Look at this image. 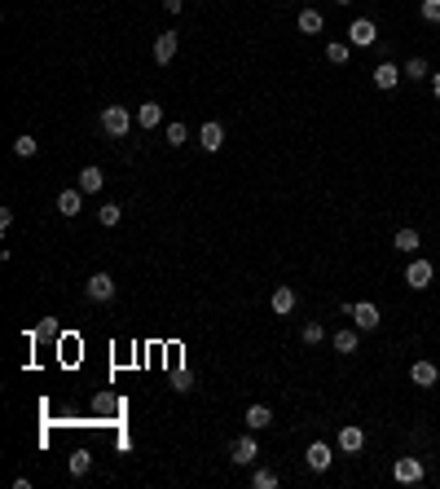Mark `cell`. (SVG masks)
Instances as JSON below:
<instances>
[{
    "label": "cell",
    "instance_id": "1",
    "mask_svg": "<svg viewBox=\"0 0 440 489\" xmlns=\"http://www.w3.org/2000/svg\"><path fill=\"white\" fill-rule=\"evenodd\" d=\"M128 128H133V111L128 106H101V133L106 137H128Z\"/></svg>",
    "mask_w": 440,
    "mask_h": 489
},
{
    "label": "cell",
    "instance_id": "2",
    "mask_svg": "<svg viewBox=\"0 0 440 489\" xmlns=\"http://www.w3.org/2000/svg\"><path fill=\"white\" fill-rule=\"evenodd\" d=\"M431 278H436L431 261H423V256H409V265H405V282H409V287H414V291H427Z\"/></svg>",
    "mask_w": 440,
    "mask_h": 489
},
{
    "label": "cell",
    "instance_id": "3",
    "mask_svg": "<svg viewBox=\"0 0 440 489\" xmlns=\"http://www.w3.org/2000/svg\"><path fill=\"white\" fill-rule=\"evenodd\" d=\"M392 476H396L401 485H419V480L427 476V468H423V458H396V463H392Z\"/></svg>",
    "mask_w": 440,
    "mask_h": 489
},
{
    "label": "cell",
    "instance_id": "4",
    "mask_svg": "<svg viewBox=\"0 0 440 489\" xmlns=\"http://www.w3.org/2000/svg\"><path fill=\"white\" fill-rule=\"evenodd\" d=\"M374 40H379V27H374L370 18H357L352 27H348V44H352V49H370Z\"/></svg>",
    "mask_w": 440,
    "mask_h": 489
},
{
    "label": "cell",
    "instance_id": "5",
    "mask_svg": "<svg viewBox=\"0 0 440 489\" xmlns=\"http://www.w3.org/2000/svg\"><path fill=\"white\" fill-rule=\"evenodd\" d=\"M84 296L97 300V304H106V300L115 296V278H111V273H93V278L84 282Z\"/></svg>",
    "mask_w": 440,
    "mask_h": 489
},
{
    "label": "cell",
    "instance_id": "6",
    "mask_svg": "<svg viewBox=\"0 0 440 489\" xmlns=\"http://www.w3.org/2000/svg\"><path fill=\"white\" fill-rule=\"evenodd\" d=\"M352 322H357V331H379V304H370V300H361V304H352V313H348Z\"/></svg>",
    "mask_w": 440,
    "mask_h": 489
},
{
    "label": "cell",
    "instance_id": "7",
    "mask_svg": "<svg viewBox=\"0 0 440 489\" xmlns=\"http://www.w3.org/2000/svg\"><path fill=\"white\" fill-rule=\"evenodd\" d=\"M229 458H234L238 468H251V463L260 458V445H255V436H238V441L229 445Z\"/></svg>",
    "mask_w": 440,
    "mask_h": 489
},
{
    "label": "cell",
    "instance_id": "8",
    "mask_svg": "<svg viewBox=\"0 0 440 489\" xmlns=\"http://www.w3.org/2000/svg\"><path fill=\"white\" fill-rule=\"evenodd\" d=\"M176 49H180V36H176V31L154 36V62H159V66H168V62L176 58Z\"/></svg>",
    "mask_w": 440,
    "mask_h": 489
},
{
    "label": "cell",
    "instance_id": "9",
    "mask_svg": "<svg viewBox=\"0 0 440 489\" xmlns=\"http://www.w3.org/2000/svg\"><path fill=\"white\" fill-rule=\"evenodd\" d=\"M304 463H308V472H326L330 463H334V454H330L326 441H313V445H308V454H304Z\"/></svg>",
    "mask_w": 440,
    "mask_h": 489
},
{
    "label": "cell",
    "instance_id": "10",
    "mask_svg": "<svg viewBox=\"0 0 440 489\" xmlns=\"http://www.w3.org/2000/svg\"><path fill=\"white\" fill-rule=\"evenodd\" d=\"M396 84H401V66L396 62H379L374 66V89L387 93V89H396Z\"/></svg>",
    "mask_w": 440,
    "mask_h": 489
},
{
    "label": "cell",
    "instance_id": "11",
    "mask_svg": "<svg viewBox=\"0 0 440 489\" xmlns=\"http://www.w3.org/2000/svg\"><path fill=\"white\" fill-rule=\"evenodd\" d=\"M80 208H84V190H80V186L58 194V212H62L66 221H71V216H80Z\"/></svg>",
    "mask_w": 440,
    "mask_h": 489
},
{
    "label": "cell",
    "instance_id": "12",
    "mask_svg": "<svg viewBox=\"0 0 440 489\" xmlns=\"http://www.w3.org/2000/svg\"><path fill=\"white\" fill-rule=\"evenodd\" d=\"M361 445H366V432H361L357 423H344V428H339V450H344V454H357Z\"/></svg>",
    "mask_w": 440,
    "mask_h": 489
},
{
    "label": "cell",
    "instance_id": "13",
    "mask_svg": "<svg viewBox=\"0 0 440 489\" xmlns=\"http://www.w3.org/2000/svg\"><path fill=\"white\" fill-rule=\"evenodd\" d=\"M409 379L419 383V388H431V383L440 379V370H436V362H414L409 366Z\"/></svg>",
    "mask_w": 440,
    "mask_h": 489
},
{
    "label": "cell",
    "instance_id": "14",
    "mask_svg": "<svg viewBox=\"0 0 440 489\" xmlns=\"http://www.w3.org/2000/svg\"><path fill=\"white\" fill-rule=\"evenodd\" d=\"M198 146L212 154V150H220L225 146V128L220 123H203V133H198Z\"/></svg>",
    "mask_w": 440,
    "mask_h": 489
},
{
    "label": "cell",
    "instance_id": "15",
    "mask_svg": "<svg viewBox=\"0 0 440 489\" xmlns=\"http://www.w3.org/2000/svg\"><path fill=\"white\" fill-rule=\"evenodd\" d=\"M392 247H396V251H405V256H419V247H423V238H419V229H396V238H392Z\"/></svg>",
    "mask_w": 440,
    "mask_h": 489
},
{
    "label": "cell",
    "instance_id": "16",
    "mask_svg": "<svg viewBox=\"0 0 440 489\" xmlns=\"http://www.w3.org/2000/svg\"><path fill=\"white\" fill-rule=\"evenodd\" d=\"M137 123L141 128H159L163 123V106H159V101H141V106H137Z\"/></svg>",
    "mask_w": 440,
    "mask_h": 489
},
{
    "label": "cell",
    "instance_id": "17",
    "mask_svg": "<svg viewBox=\"0 0 440 489\" xmlns=\"http://www.w3.org/2000/svg\"><path fill=\"white\" fill-rule=\"evenodd\" d=\"M295 22H300V31H304V36H322V27H326V18H322L317 9H300Z\"/></svg>",
    "mask_w": 440,
    "mask_h": 489
},
{
    "label": "cell",
    "instance_id": "18",
    "mask_svg": "<svg viewBox=\"0 0 440 489\" xmlns=\"http://www.w3.org/2000/svg\"><path fill=\"white\" fill-rule=\"evenodd\" d=\"M247 428H251V432L273 428V410H269V405H251V410H247Z\"/></svg>",
    "mask_w": 440,
    "mask_h": 489
},
{
    "label": "cell",
    "instance_id": "19",
    "mask_svg": "<svg viewBox=\"0 0 440 489\" xmlns=\"http://www.w3.org/2000/svg\"><path fill=\"white\" fill-rule=\"evenodd\" d=\"M269 304H273L277 318H287L291 308H295V291H291V287H273V300H269Z\"/></svg>",
    "mask_w": 440,
    "mask_h": 489
},
{
    "label": "cell",
    "instance_id": "20",
    "mask_svg": "<svg viewBox=\"0 0 440 489\" xmlns=\"http://www.w3.org/2000/svg\"><path fill=\"white\" fill-rule=\"evenodd\" d=\"M101 186H106V172H101V168H84V172H80V190H84V194H97Z\"/></svg>",
    "mask_w": 440,
    "mask_h": 489
},
{
    "label": "cell",
    "instance_id": "21",
    "mask_svg": "<svg viewBox=\"0 0 440 489\" xmlns=\"http://www.w3.org/2000/svg\"><path fill=\"white\" fill-rule=\"evenodd\" d=\"M352 58V44H344V40H330L326 44V62H334V66H344Z\"/></svg>",
    "mask_w": 440,
    "mask_h": 489
},
{
    "label": "cell",
    "instance_id": "22",
    "mask_svg": "<svg viewBox=\"0 0 440 489\" xmlns=\"http://www.w3.org/2000/svg\"><path fill=\"white\" fill-rule=\"evenodd\" d=\"M401 75H405V80H427L431 66H427V58H409V62L401 66Z\"/></svg>",
    "mask_w": 440,
    "mask_h": 489
},
{
    "label": "cell",
    "instance_id": "23",
    "mask_svg": "<svg viewBox=\"0 0 440 489\" xmlns=\"http://www.w3.org/2000/svg\"><path fill=\"white\" fill-rule=\"evenodd\" d=\"M330 344H334V353H357V344H361V340H357V331H348V326H344Z\"/></svg>",
    "mask_w": 440,
    "mask_h": 489
},
{
    "label": "cell",
    "instance_id": "24",
    "mask_svg": "<svg viewBox=\"0 0 440 489\" xmlns=\"http://www.w3.org/2000/svg\"><path fill=\"white\" fill-rule=\"evenodd\" d=\"M36 150H40V141H36L31 133H22V137L14 141V154H18V159H31V154H36Z\"/></svg>",
    "mask_w": 440,
    "mask_h": 489
},
{
    "label": "cell",
    "instance_id": "25",
    "mask_svg": "<svg viewBox=\"0 0 440 489\" xmlns=\"http://www.w3.org/2000/svg\"><path fill=\"white\" fill-rule=\"evenodd\" d=\"M88 468H93V454H88V450H75V454H71V476H84Z\"/></svg>",
    "mask_w": 440,
    "mask_h": 489
},
{
    "label": "cell",
    "instance_id": "26",
    "mask_svg": "<svg viewBox=\"0 0 440 489\" xmlns=\"http://www.w3.org/2000/svg\"><path fill=\"white\" fill-rule=\"evenodd\" d=\"M119 216H123L119 203H101V208H97V221H101V225H119Z\"/></svg>",
    "mask_w": 440,
    "mask_h": 489
},
{
    "label": "cell",
    "instance_id": "27",
    "mask_svg": "<svg viewBox=\"0 0 440 489\" xmlns=\"http://www.w3.org/2000/svg\"><path fill=\"white\" fill-rule=\"evenodd\" d=\"M300 340H304L308 348H313V344H322V340H326V331H322V322H308V326L300 331Z\"/></svg>",
    "mask_w": 440,
    "mask_h": 489
},
{
    "label": "cell",
    "instance_id": "28",
    "mask_svg": "<svg viewBox=\"0 0 440 489\" xmlns=\"http://www.w3.org/2000/svg\"><path fill=\"white\" fill-rule=\"evenodd\" d=\"M185 141H190V128L180 123V119H176V123H168V146H185Z\"/></svg>",
    "mask_w": 440,
    "mask_h": 489
},
{
    "label": "cell",
    "instance_id": "29",
    "mask_svg": "<svg viewBox=\"0 0 440 489\" xmlns=\"http://www.w3.org/2000/svg\"><path fill=\"white\" fill-rule=\"evenodd\" d=\"M251 485H255V489H277V472H269V468H260V472H255V476H251Z\"/></svg>",
    "mask_w": 440,
    "mask_h": 489
},
{
    "label": "cell",
    "instance_id": "30",
    "mask_svg": "<svg viewBox=\"0 0 440 489\" xmlns=\"http://www.w3.org/2000/svg\"><path fill=\"white\" fill-rule=\"evenodd\" d=\"M419 14H423V22H440V0H423Z\"/></svg>",
    "mask_w": 440,
    "mask_h": 489
},
{
    "label": "cell",
    "instance_id": "31",
    "mask_svg": "<svg viewBox=\"0 0 440 489\" xmlns=\"http://www.w3.org/2000/svg\"><path fill=\"white\" fill-rule=\"evenodd\" d=\"M190 383H194L190 370H176V375H172V388H176V393H190Z\"/></svg>",
    "mask_w": 440,
    "mask_h": 489
},
{
    "label": "cell",
    "instance_id": "32",
    "mask_svg": "<svg viewBox=\"0 0 440 489\" xmlns=\"http://www.w3.org/2000/svg\"><path fill=\"white\" fill-rule=\"evenodd\" d=\"M180 5H185V0H163V9H168V14H180Z\"/></svg>",
    "mask_w": 440,
    "mask_h": 489
},
{
    "label": "cell",
    "instance_id": "33",
    "mask_svg": "<svg viewBox=\"0 0 440 489\" xmlns=\"http://www.w3.org/2000/svg\"><path fill=\"white\" fill-rule=\"evenodd\" d=\"M431 93L440 97V71H431Z\"/></svg>",
    "mask_w": 440,
    "mask_h": 489
},
{
    "label": "cell",
    "instance_id": "34",
    "mask_svg": "<svg viewBox=\"0 0 440 489\" xmlns=\"http://www.w3.org/2000/svg\"><path fill=\"white\" fill-rule=\"evenodd\" d=\"M339 5H352V0H339Z\"/></svg>",
    "mask_w": 440,
    "mask_h": 489
}]
</instances>
